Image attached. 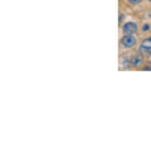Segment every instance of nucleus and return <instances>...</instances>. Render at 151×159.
<instances>
[{
    "mask_svg": "<svg viewBox=\"0 0 151 159\" xmlns=\"http://www.w3.org/2000/svg\"><path fill=\"white\" fill-rule=\"evenodd\" d=\"M121 44L124 48L130 49L133 47L136 46L137 44V38L133 34H126L121 38Z\"/></svg>",
    "mask_w": 151,
    "mask_h": 159,
    "instance_id": "f257e3e1",
    "label": "nucleus"
},
{
    "mask_svg": "<svg viewBox=\"0 0 151 159\" xmlns=\"http://www.w3.org/2000/svg\"><path fill=\"white\" fill-rule=\"evenodd\" d=\"M138 30V25L134 22H127L123 26V32L125 34H134Z\"/></svg>",
    "mask_w": 151,
    "mask_h": 159,
    "instance_id": "f03ea898",
    "label": "nucleus"
},
{
    "mask_svg": "<svg viewBox=\"0 0 151 159\" xmlns=\"http://www.w3.org/2000/svg\"><path fill=\"white\" fill-rule=\"evenodd\" d=\"M143 58L140 56H136L134 59H133V64H134L135 66H137V67H139V66H141L143 64Z\"/></svg>",
    "mask_w": 151,
    "mask_h": 159,
    "instance_id": "7ed1b4c3",
    "label": "nucleus"
},
{
    "mask_svg": "<svg viewBox=\"0 0 151 159\" xmlns=\"http://www.w3.org/2000/svg\"><path fill=\"white\" fill-rule=\"evenodd\" d=\"M140 52L142 53V54H144V55H147V56H149V55H151V49H150V48H146V47L141 46V48H140Z\"/></svg>",
    "mask_w": 151,
    "mask_h": 159,
    "instance_id": "20e7f679",
    "label": "nucleus"
},
{
    "mask_svg": "<svg viewBox=\"0 0 151 159\" xmlns=\"http://www.w3.org/2000/svg\"><path fill=\"white\" fill-rule=\"evenodd\" d=\"M142 46L143 47H146V48H150L151 49V37L144 39V40H143V42H142Z\"/></svg>",
    "mask_w": 151,
    "mask_h": 159,
    "instance_id": "39448f33",
    "label": "nucleus"
},
{
    "mask_svg": "<svg viewBox=\"0 0 151 159\" xmlns=\"http://www.w3.org/2000/svg\"><path fill=\"white\" fill-rule=\"evenodd\" d=\"M127 1L133 5H137V4H139V3L142 2V0H127Z\"/></svg>",
    "mask_w": 151,
    "mask_h": 159,
    "instance_id": "423d86ee",
    "label": "nucleus"
},
{
    "mask_svg": "<svg viewBox=\"0 0 151 159\" xmlns=\"http://www.w3.org/2000/svg\"><path fill=\"white\" fill-rule=\"evenodd\" d=\"M149 29H150V26H149L148 24H145L144 27H143V31H147V30H149Z\"/></svg>",
    "mask_w": 151,
    "mask_h": 159,
    "instance_id": "0eeeda50",
    "label": "nucleus"
},
{
    "mask_svg": "<svg viewBox=\"0 0 151 159\" xmlns=\"http://www.w3.org/2000/svg\"><path fill=\"white\" fill-rule=\"evenodd\" d=\"M144 70H151V67H149V66H146L145 68H143Z\"/></svg>",
    "mask_w": 151,
    "mask_h": 159,
    "instance_id": "6e6552de",
    "label": "nucleus"
},
{
    "mask_svg": "<svg viewBox=\"0 0 151 159\" xmlns=\"http://www.w3.org/2000/svg\"><path fill=\"white\" fill-rule=\"evenodd\" d=\"M149 1H150V2H151V0H149Z\"/></svg>",
    "mask_w": 151,
    "mask_h": 159,
    "instance_id": "1a4fd4ad",
    "label": "nucleus"
}]
</instances>
